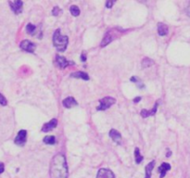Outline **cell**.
Returning a JSON list of instances; mask_svg holds the SVG:
<instances>
[{
    "label": "cell",
    "instance_id": "cell-1",
    "mask_svg": "<svg viewBox=\"0 0 190 178\" xmlns=\"http://www.w3.org/2000/svg\"><path fill=\"white\" fill-rule=\"evenodd\" d=\"M50 177L68 178V166L63 154L59 153L54 156L50 164Z\"/></svg>",
    "mask_w": 190,
    "mask_h": 178
},
{
    "label": "cell",
    "instance_id": "cell-2",
    "mask_svg": "<svg viewBox=\"0 0 190 178\" xmlns=\"http://www.w3.org/2000/svg\"><path fill=\"white\" fill-rule=\"evenodd\" d=\"M68 43H69L68 36H62L59 29L55 31L54 36H53V44H54V46L57 48L58 51L64 52L67 48Z\"/></svg>",
    "mask_w": 190,
    "mask_h": 178
},
{
    "label": "cell",
    "instance_id": "cell-3",
    "mask_svg": "<svg viewBox=\"0 0 190 178\" xmlns=\"http://www.w3.org/2000/svg\"><path fill=\"white\" fill-rule=\"evenodd\" d=\"M116 99L112 98V97H105L102 99L99 100V106L97 107V110H106L109 108H111L113 104H115Z\"/></svg>",
    "mask_w": 190,
    "mask_h": 178
},
{
    "label": "cell",
    "instance_id": "cell-4",
    "mask_svg": "<svg viewBox=\"0 0 190 178\" xmlns=\"http://www.w3.org/2000/svg\"><path fill=\"white\" fill-rule=\"evenodd\" d=\"M20 47H21L22 50L26 51V52L34 53L35 50H36V46L33 42H31V41H29V40H23V41L21 43Z\"/></svg>",
    "mask_w": 190,
    "mask_h": 178
},
{
    "label": "cell",
    "instance_id": "cell-5",
    "mask_svg": "<svg viewBox=\"0 0 190 178\" xmlns=\"http://www.w3.org/2000/svg\"><path fill=\"white\" fill-rule=\"evenodd\" d=\"M26 138H27V132H26V130H21V131L18 133V135H17V137H16L14 142H15L16 145L21 147V146H24V145H25Z\"/></svg>",
    "mask_w": 190,
    "mask_h": 178
},
{
    "label": "cell",
    "instance_id": "cell-6",
    "mask_svg": "<svg viewBox=\"0 0 190 178\" xmlns=\"http://www.w3.org/2000/svg\"><path fill=\"white\" fill-rule=\"evenodd\" d=\"M8 4H9V6H10V7H11L12 11H13L15 14L18 15V14H20V13L22 11V6H23V2H22V1H20V0L14 1V2L9 1Z\"/></svg>",
    "mask_w": 190,
    "mask_h": 178
},
{
    "label": "cell",
    "instance_id": "cell-7",
    "mask_svg": "<svg viewBox=\"0 0 190 178\" xmlns=\"http://www.w3.org/2000/svg\"><path fill=\"white\" fill-rule=\"evenodd\" d=\"M56 62H57L58 66H59L60 69H64V68L68 67V66L71 65V64H74V62L69 61V60H66L64 57H62V56H59V55L56 56Z\"/></svg>",
    "mask_w": 190,
    "mask_h": 178
},
{
    "label": "cell",
    "instance_id": "cell-8",
    "mask_svg": "<svg viewBox=\"0 0 190 178\" xmlns=\"http://www.w3.org/2000/svg\"><path fill=\"white\" fill-rule=\"evenodd\" d=\"M57 125H58V120H57L56 118H54V119H52L50 122H48V123H45V124L43 125V127H42V132L47 133V132H49V131L55 129Z\"/></svg>",
    "mask_w": 190,
    "mask_h": 178
},
{
    "label": "cell",
    "instance_id": "cell-9",
    "mask_svg": "<svg viewBox=\"0 0 190 178\" xmlns=\"http://www.w3.org/2000/svg\"><path fill=\"white\" fill-rule=\"evenodd\" d=\"M97 178H115L114 174L109 169H100L97 173Z\"/></svg>",
    "mask_w": 190,
    "mask_h": 178
},
{
    "label": "cell",
    "instance_id": "cell-10",
    "mask_svg": "<svg viewBox=\"0 0 190 178\" xmlns=\"http://www.w3.org/2000/svg\"><path fill=\"white\" fill-rule=\"evenodd\" d=\"M114 36H115V35H113V31L108 32V33L105 35L103 40H102V42H101V45H100L101 47H104V46H108L111 42H112V40L114 39Z\"/></svg>",
    "mask_w": 190,
    "mask_h": 178
},
{
    "label": "cell",
    "instance_id": "cell-11",
    "mask_svg": "<svg viewBox=\"0 0 190 178\" xmlns=\"http://www.w3.org/2000/svg\"><path fill=\"white\" fill-rule=\"evenodd\" d=\"M171 170V165L167 162H163L159 167V173L160 175V178H163L165 176L166 173Z\"/></svg>",
    "mask_w": 190,
    "mask_h": 178
},
{
    "label": "cell",
    "instance_id": "cell-12",
    "mask_svg": "<svg viewBox=\"0 0 190 178\" xmlns=\"http://www.w3.org/2000/svg\"><path fill=\"white\" fill-rule=\"evenodd\" d=\"M158 106H159V101L156 102L155 106L153 107V108H152L151 110L142 109V110H141V116H142L143 118H147V117H149V116H153V115H155V113H156V111H157V108H158Z\"/></svg>",
    "mask_w": 190,
    "mask_h": 178
},
{
    "label": "cell",
    "instance_id": "cell-13",
    "mask_svg": "<svg viewBox=\"0 0 190 178\" xmlns=\"http://www.w3.org/2000/svg\"><path fill=\"white\" fill-rule=\"evenodd\" d=\"M62 104H63L64 107L67 108H71L74 107V106H77V102L73 97H69V98L65 99L62 101Z\"/></svg>",
    "mask_w": 190,
    "mask_h": 178
},
{
    "label": "cell",
    "instance_id": "cell-14",
    "mask_svg": "<svg viewBox=\"0 0 190 178\" xmlns=\"http://www.w3.org/2000/svg\"><path fill=\"white\" fill-rule=\"evenodd\" d=\"M110 137H112V139L113 140L114 142L118 143V144H121V136L115 129H112V130L110 131Z\"/></svg>",
    "mask_w": 190,
    "mask_h": 178
},
{
    "label": "cell",
    "instance_id": "cell-15",
    "mask_svg": "<svg viewBox=\"0 0 190 178\" xmlns=\"http://www.w3.org/2000/svg\"><path fill=\"white\" fill-rule=\"evenodd\" d=\"M169 32L168 26L165 25L164 23H159L158 24V33L160 36H166Z\"/></svg>",
    "mask_w": 190,
    "mask_h": 178
},
{
    "label": "cell",
    "instance_id": "cell-16",
    "mask_svg": "<svg viewBox=\"0 0 190 178\" xmlns=\"http://www.w3.org/2000/svg\"><path fill=\"white\" fill-rule=\"evenodd\" d=\"M71 77H74V78H79V79H83V80H85V81H88L89 80V76L87 73L83 72V71H76L71 74Z\"/></svg>",
    "mask_w": 190,
    "mask_h": 178
},
{
    "label": "cell",
    "instance_id": "cell-17",
    "mask_svg": "<svg viewBox=\"0 0 190 178\" xmlns=\"http://www.w3.org/2000/svg\"><path fill=\"white\" fill-rule=\"evenodd\" d=\"M155 166V161H150L147 166H146V177L145 178H150L151 177L152 170Z\"/></svg>",
    "mask_w": 190,
    "mask_h": 178
},
{
    "label": "cell",
    "instance_id": "cell-18",
    "mask_svg": "<svg viewBox=\"0 0 190 178\" xmlns=\"http://www.w3.org/2000/svg\"><path fill=\"white\" fill-rule=\"evenodd\" d=\"M135 162L136 163H140L143 161V156L141 155L140 150H139L138 147H135Z\"/></svg>",
    "mask_w": 190,
    "mask_h": 178
},
{
    "label": "cell",
    "instance_id": "cell-19",
    "mask_svg": "<svg viewBox=\"0 0 190 178\" xmlns=\"http://www.w3.org/2000/svg\"><path fill=\"white\" fill-rule=\"evenodd\" d=\"M44 143H45L47 145H54L56 143V138L54 136H46L44 138Z\"/></svg>",
    "mask_w": 190,
    "mask_h": 178
},
{
    "label": "cell",
    "instance_id": "cell-20",
    "mask_svg": "<svg viewBox=\"0 0 190 178\" xmlns=\"http://www.w3.org/2000/svg\"><path fill=\"white\" fill-rule=\"evenodd\" d=\"M154 64V61L152 60L151 59H149V58H145L142 61V66L143 68H148V67H150L151 65Z\"/></svg>",
    "mask_w": 190,
    "mask_h": 178
},
{
    "label": "cell",
    "instance_id": "cell-21",
    "mask_svg": "<svg viewBox=\"0 0 190 178\" xmlns=\"http://www.w3.org/2000/svg\"><path fill=\"white\" fill-rule=\"evenodd\" d=\"M36 31V27L35 25H33L32 23L27 24V26H26V32H27L29 35H34Z\"/></svg>",
    "mask_w": 190,
    "mask_h": 178
},
{
    "label": "cell",
    "instance_id": "cell-22",
    "mask_svg": "<svg viewBox=\"0 0 190 178\" xmlns=\"http://www.w3.org/2000/svg\"><path fill=\"white\" fill-rule=\"evenodd\" d=\"M70 11H71L72 15L74 16V17L79 16V14H80V9H79V7L77 6H72L71 8H70Z\"/></svg>",
    "mask_w": 190,
    "mask_h": 178
},
{
    "label": "cell",
    "instance_id": "cell-23",
    "mask_svg": "<svg viewBox=\"0 0 190 178\" xmlns=\"http://www.w3.org/2000/svg\"><path fill=\"white\" fill-rule=\"evenodd\" d=\"M62 13V10L59 7H55L54 8H53V10H52V14L54 15V16H59V15H60Z\"/></svg>",
    "mask_w": 190,
    "mask_h": 178
},
{
    "label": "cell",
    "instance_id": "cell-24",
    "mask_svg": "<svg viewBox=\"0 0 190 178\" xmlns=\"http://www.w3.org/2000/svg\"><path fill=\"white\" fill-rule=\"evenodd\" d=\"M7 103V101L6 98H5L2 94H0V104H1L2 106H6Z\"/></svg>",
    "mask_w": 190,
    "mask_h": 178
},
{
    "label": "cell",
    "instance_id": "cell-25",
    "mask_svg": "<svg viewBox=\"0 0 190 178\" xmlns=\"http://www.w3.org/2000/svg\"><path fill=\"white\" fill-rule=\"evenodd\" d=\"M132 82H134V83H135V84H137L138 82H140L141 80H139L137 77H135V76H133V77H131V79H130Z\"/></svg>",
    "mask_w": 190,
    "mask_h": 178
},
{
    "label": "cell",
    "instance_id": "cell-26",
    "mask_svg": "<svg viewBox=\"0 0 190 178\" xmlns=\"http://www.w3.org/2000/svg\"><path fill=\"white\" fill-rule=\"evenodd\" d=\"M113 4H114V1H110V0H109V1L106 3V7H107L108 8H111V7H112Z\"/></svg>",
    "mask_w": 190,
    "mask_h": 178
},
{
    "label": "cell",
    "instance_id": "cell-27",
    "mask_svg": "<svg viewBox=\"0 0 190 178\" xmlns=\"http://www.w3.org/2000/svg\"><path fill=\"white\" fill-rule=\"evenodd\" d=\"M4 170H5V165L3 162H0V175L4 172Z\"/></svg>",
    "mask_w": 190,
    "mask_h": 178
},
{
    "label": "cell",
    "instance_id": "cell-28",
    "mask_svg": "<svg viewBox=\"0 0 190 178\" xmlns=\"http://www.w3.org/2000/svg\"><path fill=\"white\" fill-rule=\"evenodd\" d=\"M81 60H82L83 62L86 60V56H85V54H84V53H83V54H82V56H81Z\"/></svg>",
    "mask_w": 190,
    "mask_h": 178
},
{
    "label": "cell",
    "instance_id": "cell-29",
    "mask_svg": "<svg viewBox=\"0 0 190 178\" xmlns=\"http://www.w3.org/2000/svg\"><path fill=\"white\" fill-rule=\"evenodd\" d=\"M140 100H141V97H137L136 99H134V102H135V103H137V102L140 101Z\"/></svg>",
    "mask_w": 190,
    "mask_h": 178
},
{
    "label": "cell",
    "instance_id": "cell-30",
    "mask_svg": "<svg viewBox=\"0 0 190 178\" xmlns=\"http://www.w3.org/2000/svg\"><path fill=\"white\" fill-rule=\"evenodd\" d=\"M187 13H188V15L190 17V3L189 5H188V8H187Z\"/></svg>",
    "mask_w": 190,
    "mask_h": 178
},
{
    "label": "cell",
    "instance_id": "cell-31",
    "mask_svg": "<svg viewBox=\"0 0 190 178\" xmlns=\"http://www.w3.org/2000/svg\"><path fill=\"white\" fill-rule=\"evenodd\" d=\"M171 155H172V152H171V151H170V150L168 149V150H167V154H166V157H168V158H169V157H170Z\"/></svg>",
    "mask_w": 190,
    "mask_h": 178
}]
</instances>
